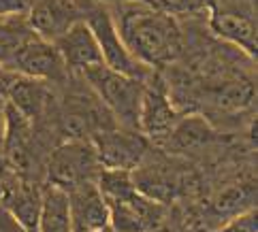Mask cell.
I'll list each match as a JSON object with an SVG mask.
<instances>
[{
	"label": "cell",
	"mask_w": 258,
	"mask_h": 232,
	"mask_svg": "<svg viewBox=\"0 0 258 232\" xmlns=\"http://www.w3.org/2000/svg\"><path fill=\"white\" fill-rule=\"evenodd\" d=\"M115 28L126 49L150 68L175 60L181 51L177 22L164 11H156L145 5L124 7Z\"/></svg>",
	"instance_id": "obj_1"
},
{
	"label": "cell",
	"mask_w": 258,
	"mask_h": 232,
	"mask_svg": "<svg viewBox=\"0 0 258 232\" xmlns=\"http://www.w3.org/2000/svg\"><path fill=\"white\" fill-rule=\"evenodd\" d=\"M81 75L94 90L100 105L111 113L113 119H117L119 126L139 130V111L145 79L122 75V72L107 68L105 64L90 66L81 70Z\"/></svg>",
	"instance_id": "obj_2"
},
{
	"label": "cell",
	"mask_w": 258,
	"mask_h": 232,
	"mask_svg": "<svg viewBox=\"0 0 258 232\" xmlns=\"http://www.w3.org/2000/svg\"><path fill=\"white\" fill-rule=\"evenodd\" d=\"M100 164L92 141L86 138H71L69 143L56 147L49 158V185L60 190H71L84 181H96Z\"/></svg>",
	"instance_id": "obj_3"
},
{
	"label": "cell",
	"mask_w": 258,
	"mask_h": 232,
	"mask_svg": "<svg viewBox=\"0 0 258 232\" xmlns=\"http://www.w3.org/2000/svg\"><path fill=\"white\" fill-rule=\"evenodd\" d=\"M100 169L135 171L147 156V138L139 130L107 128L92 136Z\"/></svg>",
	"instance_id": "obj_4"
},
{
	"label": "cell",
	"mask_w": 258,
	"mask_h": 232,
	"mask_svg": "<svg viewBox=\"0 0 258 232\" xmlns=\"http://www.w3.org/2000/svg\"><path fill=\"white\" fill-rule=\"evenodd\" d=\"M88 26L94 32L96 43L100 47V55H103V64L107 68H111L115 72H122L128 77H139L145 79L152 72L150 66H145L135 55L126 49V45L119 36L113 17L107 11H94L88 17Z\"/></svg>",
	"instance_id": "obj_5"
},
{
	"label": "cell",
	"mask_w": 258,
	"mask_h": 232,
	"mask_svg": "<svg viewBox=\"0 0 258 232\" xmlns=\"http://www.w3.org/2000/svg\"><path fill=\"white\" fill-rule=\"evenodd\" d=\"M177 122V113L171 105L169 88L158 72H150L145 77L141 111H139V132L152 141L162 143L171 128Z\"/></svg>",
	"instance_id": "obj_6"
},
{
	"label": "cell",
	"mask_w": 258,
	"mask_h": 232,
	"mask_svg": "<svg viewBox=\"0 0 258 232\" xmlns=\"http://www.w3.org/2000/svg\"><path fill=\"white\" fill-rule=\"evenodd\" d=\"M111 232H154L164 219V205L141 192H133L122 200L109 202Z\"/></svg>",
	"instance_id": "obj_7"
},
{
	"label": "cell",
	"mask_w": 258,
	"mask_h": 232,
	"mask_svg": "<svg viewBox=\"0 0 258 232\" xmlns=\"http://www.w3.org/2000/svg\"><path fill=\"white\" fill-rule=\"evenodd\" d=\"M73 232H96L109 228V207L96 181H84L67 190Z\"/></svg>",
	"instance_id": "obj_8"
},
{
	"label": "cell",
	"mask_w": 258,
	"mask_h": 232,
	"mask_svg": "<svg viewBox=\"0 0 258 232\" xmlns=\"http://www.w3.org/2000/svg\"><path fill=\"white\" fill-rule=\"evenodd\" d=\"M11 70H15L17 75L41 79V81H58L67 72V64H64L62 55L58 53L56 45L51 41L34 36L17 53V58L11 64Z\"/></svg>",
	"instance_id": "obj_9"
},
{
	"label": "cell",
	"mask_w": 258,
	"mask_h": 232,
	"mask_svg": "<svg viewBox=\"0 0 258 232\" xmlns=\"http://www.w3.org/2000/svg\"><path fill=\"white\" fill-rule=\"evenodd\" d=\"M53 45H56L58 53L62 55L67 68L86 70L90 66L103 64V55H100L96 36L90 30L88 22H84V20L73 22L67 30L53 41Z\"/></svg>",
	"instance_id": "obj_10"
},
{
	"label": "cell",
	"mask_w": 258,
	"mask_h": 232,
	"mask_svg": "<svg viewBox=\"0 0 258 232\" xmlns=\"http://www.w3.org/2000/svg\"><path fill=\"white\" fill-rule=\"evenodd\" d=\"M0 205H5L9 209V213L20 221L26 232H39L43 192L36 185L13 179L3 188Z\"/></svg>",
	"instance_id": "obj_11"
},
{
	"label": "cell",
	"mask_w": 258,
	"mask_h": 232,
	"mask_svg": "<svg viewBox=\"0 0 258 232\" xmlns=\"http://www.w3.org/2000/svg\"><path fill=\"white\" fill-rule=\"evenodd\" d=\"M32 122L22 115L11 103L7 100V119L3 132V149L13 171L26 169L30 162V147H32Z\"/></svg>",
	"instance_id": "obj_12"
},
{
	"label": "cell",
	"mask_w": 258,
	"mask_h": 232,
	"mask_svg": "<svg viewBox=\"0 0 258 232\" xmlns=\"http://www.w3.org/2000/svg\"><path fill=\"white\" fill-rule=\"evenodd\" d=\"M30 28L45 41H56L58 36L67 30V28L75 22L73 20V11L64 7L60 0H41L26 11Z\"/></svg>",
	"instance_id": "obj_13"
},
{
	"label": "cell",
	"mask_w": 258,
	"mask_h": 232,
	"mask_svg": "<svg viewBox=\"0 0 258 232\" xmlns=\"http://www.w3.org/2000/svg\"><path fill=\"white\" fill-rule=\"evenodd\" d=\"M7 100L20 111L22 115H26L34 124L36 119L43 117L45 109H47L49 92H47V88H45V81L17 75L11 90H9Z\"/></svg>",
	"instance_id": "obj_14"
},
{
	"label": "cell",
	"mask_w": 258,
	"mask_h": 232,
	"mask_svg": "<svg viewBox=\"0 0 258 232\" xmlns=\"http://www.w3.org/2000/svg\"><path fill=\"white\" fill-rule=\"evenodd\" d=\"M211 138H214V130H211L209 122H205L201 115H190L175 122V126L171 128V132L162 141V145L169 151L181 153V151H192L197 147L207 145Z\"/></svg>",
	"instance_id": "obj_15"
},
{
	"label": "cell",
	"mask_w": 258,
	"mask_h": 232,
	"mask_svg": "<svg viewBox=\"0 0 258 232\" xmlns=\"http://www.w3.org/2000/svg\"><path fill=\"white\" fill-rule=\"evenodd\" d=\"M36 34L30 24L26 13H17V15H9L0 20V66L11 68L13 60L17 58L26 43L32 41Z\"/></svg>",
	"instance_id": "obj_16"
},
{
	"label": "cell",
	"mask_w": 258,
	"mask_h": 232,
	"mask_svg": "<svg viewBox=\"0 0 258 232\" xmlns=\"http://www.w3.org/2000/svg\"><path fill=\"white\" fill-rule=\"evenodd\" d=\"M211 30L218 36L239 45L247 53H256V28L252 20L235 13H214L211 17Z\"/></svg>",
	"instance_id": "obj_17"
},
{
	"label": "cell",
	"mask_w": 258,
	"mask_h": 232,
	"mask_svg": "<svg viewBox=\"0 0 258 232\" xmlns=\"http://www.w3.org/2000/svg\"><path fill=\"white\" fill-rule=\"evenodd\" d=\"M39 232H73L67 192L56 188V185H49L43 192Z\"/></svg>",
	"instance_id": "obj_18"
},
{
	"label": "cell",
	"mask_w": 258,
	"mask_h": 232,
	"mask_svg": "<svg viewBox=\"0 0 258 232\" xmlns=\"http://www.w3.org/2000/svg\"><path fill=\"white\" fill-rule=\"evenodd\" d=\"M96 188L103 194L107 205L131 196L137 190L131 171H117V169H100V173L96 175Z\"/></svg>",
	"instance_id": "obj_19"
},
{
	"label": "cell",
	"mask_w": 258,
	"mask_h": 232,
	"mask_svg": "<svg viewBox=\"0 0 258 232\" xmlns=\"http://www.w3.org/2000/svg\"><path fill=\"white\" fill-rule=\"evenodd\" d=\"M254 90L250 83H230L218 96V105L226 109H243L252 103Z\"/></svg>",
	"instance_id": "obj_20"
},
{
	"label": "cell",
	"mask_w": 258,
	"mask_h": 232,
	"mask_svg": "<svg viewBox=\"0 0 258 232\" xmlns=\"http://www.w3.org/2000/svg\"><path fill=\"white\" fill-rule=\"evenodd\" d=\"M252 198V192L247 188H233L228 190L226 194H222V198L218 200V209L222 213H228V211H235L237 205H243Z\"/></svg>",
	"instance_id": "obj_21"
},
{
	"label": "cell",
	"mask_w": 258,
	"mask_h": 232,
	"mask_svg": "<svg viewBox=\"0 0 258 232\" xmlns=\"http://www.w3.org/2000/svg\"><path fill=\"white\" fill-rule=\"evenodd\" d=\"M220 232H256V213L254 211L241 213V215L235 217L224 230H220Z\"/></svg>",
	"instance_id": "obj_22"
},
{
	"label": "cell",
	"mask_w": 258,
	"mask_h": 232,
	"mask_svg": "<svg viewBox=\"0 0 258 232\" xmlns=\"http://www.w3.org/2000/svg\"><path fill=\"white\" fill-rule=\"evenodd\" d=\"M158 3L164 9V13H181L205 5V0H158Z\"/></svg>",
	"instance_id": "obj_23"
},
{
	"label": "cell",
	"mask_w": 258,
	"mask_h": 232,
	"mask_svg": "<svg viewBox=\"0 0 258 232\" xmlns=\"http://www.w3.org/2000/svg\"><path fill=\"white\" fill-rule=\"evenodd\" d=\"M28 0H0V20L9 15H17V13H26L28 11Z\"/></svg>",
	"instance_id": "obj_24"
},
{
	"label": "cell",
	"mask_w": 258,
	"mask_h": 232,
	"mask_svg": "<svg viewBox=\"0 0 258 232\" xmlns=\"http://www.w3.org/2000/svg\"><path fill=\"white\" fill-rule=\"evenodd\" d=\"M0 232H26L24 226L9 213L5 205H0Z\"/></svg>",
	"instance_id": "obj_25"
},
{
	"label": "cell",
	"mask_w": 258,
	"mask_h": 232,
	"mask_svg": "<svg viewBox=\"0 0 258 232\" xmlns=\"http://www.w3.org/2000/svg\"><path fill=\"white\" fill-rule=\"evenodd\" d=\"M15 77H17L15 70L7 68V66H0V98H3V100H7L9 90H11Z\"/></svg>",
	"instance_id": "obj_26"
},
{
	"label": "cell",
	"mask_w": 258,
	"mask_h": 232,
	"mask_svg": "<svg viewBox=\"0 0 258 232\" xmlns=\"http://www.w3.org/2000/svg\"><path fill=\"white\" fill-rule=\"evenodd\" d=\"M11 166H9V160H7V156H5V149H3V141H0V185H5L7 183H11Z\"/></svg>",
	"instance_id": "obj_27"
},
{
	"label": "cell",
	"mask_w": 258,
	"mask_h": 232,
	"mask_svg": "<svg viewBox=\"0 0 258 232\" xmlns=\"http://www.w3.org/2000/svg\"><path fill=\"white\" fill-rule=\"evenodd\" d=\"M5 119H7V100L0 98V141H3V132H5Z\"/></svg>",
	"instance_id": "obj_28"
},
{
	"label": "cell",
	"mask_w": 258,
	"mask_h": 232,
	"mask_svg": "<svg viewBox=\"0 0 258 232\" xmlns=\"http://www.w3.org/2000/svg\"><path fill=\"white\" fill-rule=\"evenodd\" d=\"M96 232H111V228H105V230H96Z\"/></svg>",
	"instance_id": "obj_29"
},
{
	"label": "cell",
	"mask_w": 258,
	"mask_h": 232,
	"mask_svg": "<svg viewBox=\"0 0 258 232\" xmlns=\"http://www.w3.org/2000/svg\"><path fill=\"white\" fill-rule=\"evenodd\" d=\"M158 232H171V230H158Z\"/></svg>",
	"instance_id": "obj_30"
}]
</instances>
